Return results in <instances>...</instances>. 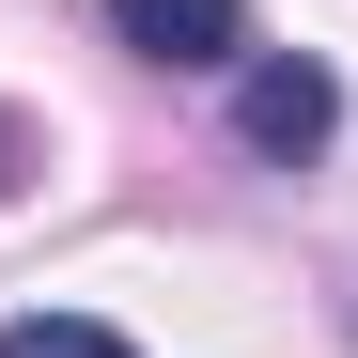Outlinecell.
I'll return each instance as SVG.
<instances>
[{"label":"cell","mask_w":358,"mask_h":358,"mask_svg":"<svg viewBox=\"0 0 358 358\" xmlns=\"http://www.w3.org/2000/svg\"><path fill=\"white\" fill-rule=\"evenodd\" d=\"M234 125H250V156H312L343 125V94H327V63H250L234 78Z\"/></svg>","instance_id":"obj_1"},{"label":"cell","mask_w":358,"mask_h":358,"mask_svg":"<svg viewBox=\"0 0 358 358\" xmlns=\"http://www.w3.org/2000/svg\"><path fill=\"white\" fill-rule=\"evenodd\" d=\"M109 31H125L141 63H234V47H250L234 0H109Z\"/></svg>","instance_id":"obj_2"},{"label":"cell","mask_w":358,"mask_h":358,"mask_svg":"<svg viewBox=\"0 0 358 358\" xmlns=\"http://www.w3.org/2000/svg\"><path fill=\"white\" fill-rule=\"evenodd\" d=\"M0 358H125V343L78 327V312H31V327H0Z\"/></svg>","instance_id":"obj_3"}]
</instances>
